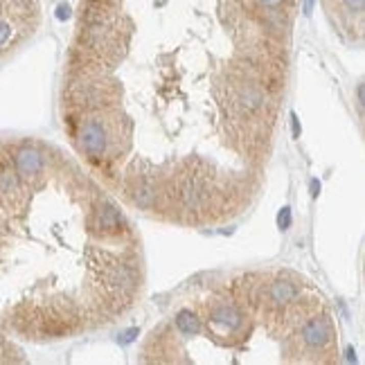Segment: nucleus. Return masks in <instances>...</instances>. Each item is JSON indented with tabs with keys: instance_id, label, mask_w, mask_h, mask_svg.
Masks as SVG:
<instances>
[{
	"instance_id": "f257e3e1",
	"label": "nucleus",
	"mask_w": 365,
	"mask_h": 365,
	"mask_svg": "<svg viewBox=\"0 0 365 365\" xmlns=\"http://www.w3.org/2000/svg\"><path fill=\"white\" fill-rule=\"evenodd\" d=\"M106 129L97 119H88L81 127V149L90 158H100L106 151Z\"/></svg>"
},
{
	"instance_id": "f03ea898",
	"label": "nucleus",
	"mask_w": 365,
	"mask_h": 365,
	"mask_svg": "<svg viewBox=\"0 0 365 365\" xmlns=\"http://www.w3.org/2000/svg\"><path fill=\"white\" fill-rule=\"evenodd\" d=\"M331 338V325L327 318H313L304 325L302 329V340L309 347H323Z\"/></svg>"
},
{
	"instance_id": "7ed1b4c3",
	"label": "nucleus",
	"mask_w": 365,
	"mask_h": 365,
	"mask_svg": "<svg viewBox=\"0 0 365 365\" xmlns=\"http://www.w3.org/2000/svg\"><path fill=\"white\" fill-rule=\"evenodd\" d=\"M41 154L36 149H20L18 156H16V169L23 178H30V176H36L41 172Z\"/></svg>"
},
{
	"instance_id": "20e7f679",
	"label": "nucleus",
	"mask_w": 365,
	"mask_h": 365,
	"mask_svg": "<svg viewBox=\"0 0 365 365\" xmlns=\"http://www.w3.org/2000/svg\"><path fill=\"white\" fill-rule=\"evenodd\" d=\"M212 327H221L223 331H235L237 327H241V313L232 307H216L210 315Z\"/></svg>"
},
{
	"instance_id": "39448f33",
	"label": "nucleus",
	"mask_w": 365,
	"mask_h": 365,
	"mask_svg": "<svg viewBox=\"0 0 365 365\" xmlns=\"http://www.w3.org/2000/svg\"><path fill=\"white\" fill-rule=\"evenodd\" d=\"M269 296H271V300H273L275 304H286V302L296 300V296H298V286L293 284V282L277 280V282H273V284H271Z\"/></svg>"
},
{
	"instance_id": "423d86ee",
	"label": "nucleus",
	"mask_w": 365,
	"mask_h": 365,
	"mask_svg": "<svg viewBox=\"0 0 365 365\" xmlns=\"http://www.w3.org/2000/svg\"><path fill=\"white\" fill-rule=\"evenodd\" d=\"M176 327L178 331L185 336H196L201 334V320L196 318L194 311H189V309H183V311H178L176 315Z\"/></svg>"
},
{
	"instance_id": "0eeeda50",
	"label": "nucleus",
	"mask_w": 365,
	"mask_h": 365,
	"mask_svg": "<svg viewBox=\"0 0 365 365\" xmlns=\"http://www.w3.org/2000/svg\"><path fill=\"white\" fill-rule=\"evenodd\" d=\"M119 226V216L113 208H104L100 210V228L102 230H115Z\"/></svg>"
},
{
	"instance_id": "6e6552de",
	"label": "nucleus",
	"mask_w": 365,
	"mask_h": 365,
	"mask_svg": "<svg viewBox=\"0 0 365 365\" xmlns=\"http://www.w3.org/2000/svg\"><path fill=\"white\" fill-rule=\"evenodd\" d=\"M277 226H280L282 230L291 228V208H288V205H284V208L280 210V214H277Z\"/></svg>"
},
{
	"instance_id": "1a4fd4ad",
	"label": "nucleus",
	"mask_w": 365,
	"mask_h": 365,
	"mask_svg": "<svg viewBox=\"0 0 365 365\" xmlns=\"http://www.w3.org/2000/svg\"><path fill=\"white\" fill-rule=\"evenodd\" d=\"M9 34H12V30H9V25L5 23V20H0V45H5V43H7Z\"/></svg>"
},
{
	"instance_id": "9d476101",
	"label": "nucleus",
	"mask_w": 365,
	"mask_h": 365,
	"mask_svg": "<svg viewBox=\"0 0 365 365\" xmlns=\"http://www.w3.org/2000/svg\"><path fill=\"white\" fill-rule=\"evenodd\" d=\"M343 3H345L347 9H352V12H363V7H365V0H343Z\"/></svg>"
},
{
	"instance_id": "9b49d317",
	"label": "nucleus",
	"mask_w": 365,
	"mask_h": 365,
	"mask_svg": "<svg viewBox=\"0 0 365 365\" xmlns=\"http://www.w3.org/2000/svg\"><path fill=\"white\" fill-rule=\"evenodd\" d=\"M57 18L59 20H68L70 18V7L68 5H59L57 7Z\"/></svg>"
},
{
	"instance_id": "f8f14e48",
	"label": "nucleus",
	"mask_w": 365,
	"mask_h": 365,
	"mask_svg": "<svg viewBox=\"0 0 365 365\" xmlns=\"http://www.w3.org/2000/svg\"><path fill=\"white\" fill-rule=\"evenodd\" d=\"M135 336H138V329H129V331H124V334H122V338H119V343H122V345H129V343L133 340Z\"/></svg>"
},
{
	"instance_id": "ddd939ff",
	"label": "nucleus",
	"mask_w": 365,
	"mask_h": 365,
	"mask_svg": "<svg viewBox=\"0 0 365 365\" xmlns=\"http://www.w3.org/2000/svg\"><path fill=\"white\" fill-rule=\"evenodd\" d=\"M291 129H293V138H300V119H298V115L296 113H293L291 115Z\"/></svg>"
},
{
	"instance_id": "4468645a",
	"label": "nucleus",
	"mask_w": 365,
	"mask_h": 365,
	"mask_svg": "<svg viewBox=\"0 0 365 365\" xmlns=\"http://www.w3.org/2000/svg\"><path fill=\"white\" fill-rule=\"evenodd\" d=\"M261 5H264V7H271V9H275V7H280L282 3H284V0H259Z\"/></svg>"
},
{
	"instance_id": "2eb2a0df",
	"label": "nucleus",
	"mask_w": 365,
	"mask_h": 365,
	"mask_svg": "<svg viewBox=\"0 0 365 365\" xmlns=\"http://www.w3.org/2000/svg\"><path fill=\"white\" fill-rule=\"evenodd\" d=\"M318 194H320V183H318V181H315V178H313V181H311V196L315 199V196H318Z\"/></svg>"
},
{
	"instance_id": "dca6fc26",
	"label": "nucleus",
	"mask_w": 365,
	"mask_h": 365,
	"mask_svg": "<svg viewBox=\"0 0 365 365\" xmlns=\"http://www.w3.org/2000/svg\"><path fill=\"white\" fill-rule=\"evenodd\" d=\"M363 90H365L363 84H358V88H356V92H358V106H363V100H365V92Z\"/></svg>"
},
{
	"instance_id": "f3484780",
	"label": "nucleus",
	"mask_w": 365,
	"mask_h": 365,
	"mask_svg": "<svg viewBox=\"0 0 365 365\" xmlns=\"http://www.w3.org/2000/svg\"><path fill=\"white\" fill-rule=\"evenodd\" d=\"M311 9H313V0H307V3H304V12L311 14Z\"/></svg>"
}]
</instances>
